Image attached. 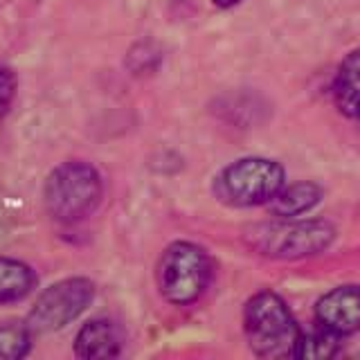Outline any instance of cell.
<instances>
[{"label": "cell", "instance_id": "obj_1", "mask_svg": "<svg viewBox=\"0 0 360 360\" xmlns=\"http://www.w3.org/2000/svg\"><path fill=\"white\" fill-rule=\"evenodd\" d=\"M243 331L259 358H292L302 333L286 302L273 290H262L248 300Z\"/></svg>", "mask_w": 360, "mask_h": 360}, {"label": "cell", "instance_id": "obj_2", "mask_svg": "<svg viewBox=\"0 0 360 360\" xmlns=\"http://www.w3.org/2000/svg\"><path fill=\"white\" fill-rule=\"evenodd\" d=\"M45 207L61 223H79L93 217L104 198L99 172L88 162H63L45 180Z\"/></svg>", "mask_w": 360, "mask_h": 360}, {"label": "cell", "instance_id": "obj_3", "mask_svg": "<svg viewBox=\"0 0 360 360\" xmlns=\"http://www.w3.org/2000/svg\"><path fill=\"white\" fill-rule=\"evenodd\" d=\"M335 239V228L322 219H281L255 225L245 241L259 255L275 259H302L320 255Z\"/></svg>", "mask_w": 360, "mask_h": 360}, {"label": "cell", "instance_id": "obj_4", "mask_svg": "<svg viewBox=\"0 0 360 360\" xmlns=\"http://www.w3.org/2000/svg\"><path fill=\"white\" fill-rule=\"evenodd\" d=\"M210 255L191 241H174L158 259V290L174 307H187V304L198 302V297L210 286Z\"/></svg>", "mask_w": 360, "mask_h": 360}, {"label": "cell", "instance_id": "obj_5", "mask_svg": "<svg viewBox=\"0 0 360 360\" xmlns=\"http://www.w3.org/2000/svg\"><path fill=\"white\" fill-rule=\"evenodd\" d=\"M286 185L281 165L268 158H241L217 176L214 194L232 207L268 205Z\"/></svg>", "mask_w": 360, "mask_h": 360}, {"label": "cell", "instance_id": "obj_6", "mask_svg": "<svg viewBox=\"0 0 360 360\" xmlns=\"http://www.w3.org/2000/svg\"><path fill=\"white\" fill-rule=\"evenodd\" d=\"M95 300L88 277H68L48 286L30 309L27 324L34 333H54L72 324Z\"/></svg>", "mask_w": 360, "mask_h": 360}, {"label": "cell", "instance_id": "obj_7", "mask_svg": "<svg viewBox=\"0 0 360 360\" xmlns=\"http://www.w3.org/2000/svg\"><path fill=\"white\" fill-rule=\"evenodd\" d=\"M315 320L338 335L360 331V286H338L315 304Z\"/></svg>", "mask_w": 360, "mask_h": 360}, {"label": "cell", "instance_id": "obj_8", "mask_svg": "<svg viewBox=\"0 0 360 360\" xmlns=\"http://www.w3.org/2000/svg\"><path fill=\"white\" fill-rule=\"evenodd\" d=\"M124 349V331L117 322L95 318L86 322L75 338V356L84 360L117 358Z\"/></svg>", "mask_w": 360, "mask_h": 360}, {"label": "cell", "instance_id": "obj_9", "mask_svg": "<svg viewBox=\"0 0 360 360\" xmlns=\"http://www.w3.org/2000/svg\"><path fill=\"white\" fill-rule=\"evenodd\" d=\"M333 99L342 115L356 117L360 110V48L349 52L333 79Z\"/></svg>", "mask_w": 360, "mask_h": 360}, {"label": "cell", "instance_id": "obj_10", "mask_svg": "<svg viewBox=\"0 0 360 360\" xmlns=\"http://www.w3.org/2000/svg\"><path fill=\"white\" fill-rule=\"evenodd\" d=\"M320 200H322V189L315 183H311V180H304V183L281 187L279 194L268 202V207L279 219H295L313 210Z\"/></svg>", "mask_w": 360, "mask_h": 360}, {"label": "cell", "instance_id": "obj_11", "mask_svg": "<svg viewBox=\"0 0 360 360\" xmlns=\"http://www.w3.org/2000/svg\"><path fill=\"white\" fill-rule=\"evenodd\" d=\"M37 273L18 259L0 257V304H14L25 300L37 288Z\"/></svg>", "mask_w": 360, "mask_h": 360}, {"label": "cell", "instance_id": "obj_12", "mask_svg": "<svg viewBox=\"0 0 360 360\" xmlns=\"http://www.w3.org/2000/svg\"><path fill=\"white\" fill-rule=\"evenodd\" d=\"M338 347H340V335L318 324V329H313L309 333H300L292 358H307V360L333 358L338 354Z\"/></svg>", "mask_w": 360, "mask_h": 360}, {"label": "cell", "instance_id": "obj_13", "mask_svg": "<svg viewBox=\"0 0 360 360\" xmlns=\"http://www.w3.org/2000/svg\"><path fill=\"white\" fill-rule=\"evenodd\" d=\"M32 329L25 322H0V360H20L32 349Z\"/></svg>", "mask_w": 360, "mask_h": 360}, {"label": "cell", "instance_id": "obj_14", "mask_svg": "<svg viewBox=\"0 0 360 360\" xmlns=\"http://www.w3.org/2000/svg\"><path fill=\"white\" fill-rule=\"evenodd\" d=\"M16 93V79L7 68H0V117L5 115Z\"/></svg>", "mask_w": 360, "mask_h": 360}, {"label": "cell", "instance_id": "obj_15", "mask_svg": "<svg viewBox=\"0 0 360 360\" xmlns=\"http://www.w3.org/2000/svg\"><path fill=\"white\" fill-rule=\"evenodd\" d=\"M212 3L221 9H230V7H236L239 3H243V0H212Z\"/></svg>", "mask_w": 360, "mask_h": 360}, {"label": "cell", "instance_id": "obj_16", "mask_svg": "<svg viewBox=\"0 0 360 360\" xmlns=\"http://www.w3.org/2000/svg\"><path fill=\"white\" fill-rule=\"evenodd\" d=\"M356 120H358V122H360V110H358V115H356Z\"/></svg>", "mask_w": 360, "mask_h": 360}]
</instances>
